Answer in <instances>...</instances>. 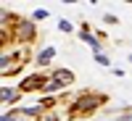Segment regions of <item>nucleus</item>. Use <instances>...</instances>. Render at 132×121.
Here are the masks:
<instances>
[{
	"label": "nucleus",
	"instance_id": "obj_1",
	"mask_svg": "<svg viewBox=\"0 0 132 121\" xmlns=\"http://www.w3.org/2000/svg\"><path fill=\"white\" fill-rule=\"evenodd\" d=\"M101 100H103V97H98V95H95V97H85L82 103H77V111H87V108H93V105H98Z\"/></svg>",
	"mask_w": 132,
	"mask_h": 121
},
{
	"label": "nucleus",
	"instance_id": "obj_2",
	"mask_svg": "<svg viewBox=\"0 0 132 121\" xmlns=\"http://www.w3.org/2000/svg\"><path fill=\"white\" fill-rule=\"evenodd\" d=\"M71 79H74V76H71L69 71H66V69H63V71H56V76H53V82H56L58 87H61V84H69Z\"/></svg>",
	"mask_w": 132,
	"mask_h": 121
},
{
	"label": "nucleus",
	"instance_id": "obj_3",
	"mask_svg": "<svg viewBox=\"0 0 132 121\" xmlns=\"http://www.w3.org/2000/svg\"><path fill=\"white\" fill-rule=\"evenodd\" d=\"M53 53H56V50H53V48H45V50L40 53V58H37V63H48V61L53 58Z\"/></svg>",
	"mask_w": 132,
	"mask_h": 121
},
{
	"label": "nucleus",
	"instance_id": "obj_4",
	"mask_svg": "<svg viewBox=\"0 0 132 121\" xmlns=\"http://www.w3.org/2000/svg\"><path fill=\"white\" fill-rule=\"evenodd\" d=\"M16 97H19V92H16V90H8V87L3 90V100H5V103H11V100H16Z\"/></svg>",
	"mask_w": 132,
	"mask_h": 121
},
{
	"label": "nucleus",
	"instance_id": "obj_5",
	"mask_svg": "<svg viewBox=\"0 0 132 121\" xmlns=\"http://www.w3.org/2000/svg\"><path fill=\"white\" fill-rule=\"evenodd\" d=\"M37 84H40V76H29V79L21 84V90H29V87H37Z\"/></svg>",
	"mask_w": 132,
	"mask_h": 121
},
{
	"label": "nucleus",
	"instance_id": "obj_6",
	"mask_svg": "<svg viewBox=\"0 0 132 121\" xmlns=\"http://www.w3.org/2000/svg\"><path fill=\"white\" fill-rule=\"evenodd\" d=\"M16 113H19V111H11V113H3V121H13V118H16Z\"/></svg>",
	"mask_w": 132,
	"mask_h": 121
},
{
	"label": "nucleus",
	"instance_id": "obj_7",
	"mask_svg": "<svg viewBox=\"0 0 132 121\" xmlns=\"http://www.w3.org/2000/svg\"><path fill=\"white\" fill-rule=\"evenodd\" d=\"M61 32H71V24H69V21H61Z\"/></svg>",
	"mask_w": 132,
	"mask_h": 121
},
{
	"label": "nucleus",
	"instance_id": "obj_8",
	"mask_svg": "<svg viewBox=\"0 0 132 121\" xmlns=\"http://www.w3.org/2000/svg\"><path fill=\"white\" fill-rule=\"evenodd\" d=\"M95 61H98V63H108V58H106V55H101V53H95Z\"/></svg>",
	"mask_w": 132,
	"mask_h": 121
},
{
	"label": "nucleus",
	"instance_id": "obj_9",
	"mask_svg": "<svg viewBox=\"0 0 132 121\" xmlns=\"http://www.w3.org/2000/svg\"><path fill=\"white\" fill-rule=\"evenodd\" d=\"M122 121H132V116H124V118H122Z\"/></svg>",
	"mask_w": 132,
	"mask_h": 121
}]
</instances>
